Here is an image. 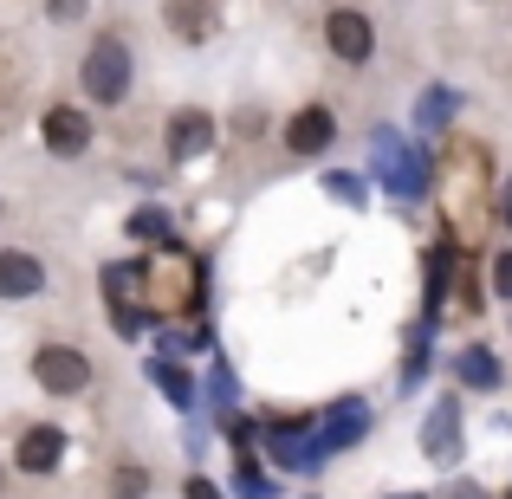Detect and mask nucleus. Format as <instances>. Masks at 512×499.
Returning a JSON list of instances; mask_svg holds the SVG:
<instances>
[{
    "mask_svg": "<svg viewBox=\"0 0 512 499\" xmlns=\"http://www.w3.org/2000/svg\"><path fill=\"white\" fill-rule=\"evenodd\" d=\"M370 163H376V182H383L396 201H415V195L428 188V156L409 150V143H402L389 124L370 130Z\"/></svg>",
    "mask_w": 512,
    "mask_h": 499,
    "instance_id": "f257e3e1",
    "label": "nucleus"
},
{
    "mask_svg": "<svg viewBox=\"0 0 512 499\" xmlns=\"http://www.w3.org/2000/svg\"><path fill=\"white\" fill-rule=\"evenodd\" d=\"M78 78H85V98L91 104H124L130 98V78H137V65H130V46L117 33H98L85 52V65H78Z\"/></svg>",
    "mask_w": 512,
    "mask_h": 499,
    "instance_id": "f03ea898",
    "label": "nucleus"
},
{
    "mask_svg": "<svg viewBox=\"0 0 512 499\" xmlns=\"http://www.w3.org/2000/svg\"><path fill=\"white\" fill-rule=\"evenodd\" d=\"M260 448L273 467H286V474H318V467L331 461L325 441H318V422H273L260 428Z\"/></svg>",
    "mask_w": 512,
    "mask_h": 499,
    "instance_id": "7ed1b4c3",
    "label": "nucleus"
},
{
    "mask_svg": "<svg viewBox=\"0 0 512 499\" xmlns=\"http://www.w3.org/2000/svg\"><path fill=\"white\" fill-rule=\"evenodd\" d=\"M33 383L52 389V396H78L91 383V357L72 344H46V350H33Z\"/></svg>",
    "mask_w": 512,
    "mask_h": 499,
    "instance_id": "20e7f679",
    "label": "nucleus"
},
{
    "mask_svg": "<svg viewBox=\"0 0 512 499\" xmlns=\"http://www.w3.org/2000/svg\"><path fill=\"white\" fill-rule=\"evenodd\" d=\"M370 422H376V409L363 396H338L325 415H318V441H325V454H344V448H357V441L370 435Z\"/></svg>",
    "mask_w": 512,
    "mask_h": 499,
    "instance_id": "39448f33",
    "label": "nucleus"
},
{
    "mask_svg": "<svg viewBox=\"0 0 512 499\" xmlns=\"http://www.w3.org/2000/svg\"><path fill=\"white\" fill-rule=\"evenodd\" d=\"M325 46L338 52L344 65H370V52H376V26H370V13L338 7V13L325 20Z\"/></svg>",
    "mask_w": 512,
    "mask_h": 499,
    "instance_id": "423d86ee",
    "label": "nucleus"
},
{
    "mask_svg": "<svg viewBox=\"0 0 512 499\" xmlns=\"http://www.w3.org/2000/svg\"><path fill=\"white\" fill-rule=\"evenodd\" d=\"M422 454L435 467H454L461 461V402L454 396H441L435 409H428V422H422Z\"/></svg>",
    "mask_w": 512,
    "mask_h": 499,
    "instance_id": "0eeeda50",
    "label": "nucleus"
},
{
    "mask_svg": "<svg viewBox=\"0 0 512 499\" xmlns=\"http://www.w3.org/2000/svg\"><path fill=\"white\" fill-rule=\"evenodd\" d=\"M59 461H65V428H52V422H33L13 441V467L20 474H59Z\"/></svg>",
    "mask_w": 512,
    "mask_h": 499,
    "instance_id": "6e6552de",
    "label": "nucleus"
},
{
    "mask_svg": "<svg viewBox=\"0 0 512 499\" xmlns=\"http://www.w3.org/2000/svg\"><path fill=\"white\" fill-rule=\"evenodd\" d=\"M39 137H46L52 156H85L91 150V117L78 111V104H52V111L39 117Z\"/></svg>",
    "mask_w": 512,
    "mask_h": 499,
    "instance_id": "1a4fd4ad",
    "label": "nucleus"
},
{
    "mask_svg": "<svg viewBox=\"0 0 512 499\" xmlns=\"http://www.w3.org/2000/svg\"><path fill=\"white\" fill-rule=\"evenodd\" d=\"M331 143H338V117H331L325 104H305V111L286 124V150L292 156H318V150H331Z\"/></svg>",
    "mask_w": 512,
    "mask_h": 499,
    "instance_id": "9d476101",
    "label": "nucleus"
},
{
    "mask_svg": "<svg viewBox=\"0 0 512 499\" xmlns=\"http://www.w3.org/2000/svg\"><path fill=\"white\" fill-rule=\"evenodd\" d=\"M201 150H214V117L208 111H175V124H169V163H195Z\"/></svg>",
    "mask_w": 512,
    "mask_h": 499,
    "instance_id": "9b49d317",
    "label": "nucleus"
},
{
    "mask_svg": "<svg viewBox=\"0 0 512 499\" xmlns=\"http://www.w3.org/2000/svg\"><path fill=\"white\" fill-rule=\"evenodd\" d=\"M33 292H46V266L20 247L0 253V299H33Z\"/></svg>",
    "mask_w": 512,
    "mask_h": 499,
    "instance_id": "f8f14e48",
    "label": "nucleus"
},
{
    "mask_svg": "<svg viewBox=\"0 0 512 499\" xmlns=\"http://www.w3.org/2000/svg\"><path fill=\"white\" fill-rule=\"evenodd\" d=\"M163 20H169V33L182 39V46H201V39L214 33V0H169Z\"/></svg>",
    "mask_w": 512,
    "mask_h": 499,
    "instance_id": "ddd939ff",
    "label": "nucleus"
},
{
    "mask_svg": "<svg viewBox=\"0 0 512 499\" xmlns=\"http://www.w3.org/2000/svg\"><path fill=\"white\" fill-rule=\"evenodd\" d=\"M454 376H461L467 389H500V357H493L487 344H467L461 357H454Z\"/></svg>",
    "mask_w": 512,
    "mask_h": 499,
    "instance_id": "4468645a",
    "label": "nucleus"
},
{
    "mask_svg": "<svg viewBox=\"0 0 512 499\" xmlns=\"http://www.w3.org/2000/svg\"><path fill=\"white\" fill-rule=\"evenodd\" d=\"M150 383L163 389V396L175 402V409H195V376H188L182 363H169V357H150Z\"/></svg>",
    "mask_w": 512,
    "mask_h": 499,
    "instance_id": "2eb2a0df",
    "label": "nucleus"
},
{
    "mask_svg": "<svg viewBox=\"0 0 512 499\" xmlns=\"http://www.w3.org/2000/svg\"><path fill=\"white\" fill-rule=\"evenodd\" d=\"M234 493H240V499H273V493H279L273 474L253 461V448H240V461H234Z\"/></svg>",
    "mask_w": 512,
    "mask_h": 499,
    "instance_id": "dca6fc26",
    "label": "nucleus"
},
{
    "mask_svg": "<svg viewBox=\"0 0 512 499\" xmlns=\"http://www.w3.org/2000/svg\"><path fill=\"white\" fill-rule=\"evenodd\" d=\"M454 111H461V98H454L448 85H428L422 98H415V124H422V130H441Z\"/></svg>",
    "mask_w": 512,
    "mask_h": 499,
    "instance_id": "f3484780",
    "label": "nucleus"
},
{
    "mask_svg": "<svg viewBox=\"0 0 512 499\" xmlns=\"http://www.w3.org/2000/svg\"><path fill=\"white\" fill-rule=\"evenodd\" d=\"M130 234H137V240H163V247H169V240H175L169 208H137V214H130Z\"/></svg>",
    "mask_w": 512,
    "mask_h": 499,
    "instance_id": "a211bd4d",
    "label": "nucleus"
},
{
    "mask_svg": "<svg viewBox=\"0 0 512 499\" xmlns=\"http://www.w3.org/2000/svg\"><path fill=\"white\" fill-rule=\"evenodd\" d=\"M150 493V474H143V467H117L111 474V499H143Z\"/></svg>",
    "mask_w": 512,
    "mask_h": 499,
    "instance_id": "6ab92c4d",
    "label": "nucleus"
},
{
    "mask_svg": "<svg viewBox=\"0 0 512 499\" xmlns=\"http://www.w3.org/2000/svg\"><path fill=\"white\" fill-rule=\"evenodd\" d=\"M208 396H214V409H221V415H234V370H227L221 357H214V376H208Z\"/></svg>",
    "mask_w": 512,
    "mask_h": 499,
    "instance_id": "aec40b11",
    "label": "nucleus"
},
{
    "mask_svg": "<svg viewBox=\"0 0 512 499\" xmlns=\"http://www.w3.org/2000/svg\"><path fill=\"white\" fill-rule=\"evenodd\" d=\"M325 182H331V195H338V201H350V208H363V188H357V175H350V169H331Z\"/></svg>",
    "mask_w": 512,
    "mask_h": 499,
    "instance_id": "412c9836",
    "label": "nucleus"
},
{
    "mask_svg": "<svg viewBox=\"0 0 512 499\" xmlns=\"http://www.w3.org/2000/svg\"><path fill=\"white\" fill-rule=\"evenodd\" d=\"M493 292H500V299H512V253H500V260H493Z\"/></svg>",
    "mask_w": 512,
    "mask_h": 499,
    "instance_id": "4be33fe9",
    "label": "nucleus"
},
{
    "mask_svg": "<svg viewBox=\"0 0 512 499\" xmlns=\"http://www.w3.org/2000/svg\"><path fill=\"white\" fill-rule=\"evenodd\" d=\"M500 214H506V227H512V188H506V201H500Z\"/></svg>",
    "mask_w": 512,
    "mask_h": 499,
    "instance_id": "5701e85b",
    "label": "nucleus"
},
{
    "mask_svg": "<svg viewBox=\"0 0 512 499\" xmlns=\"http://www.w3.org/2000/svg\"><path fill=\"white\" fill-rule=\"evenodd\" d=\"M454 499H487V493H480V487H467V493H454Z\"/></svg>",
    "mask_w": 512,
    "mask_h": 499,
    "instance_id": "b1692460",
    "label": "nucleus"
},
{
    "mask_svg": "<svg viewBox=\"0 0 512 499\" xmlns=\"http://www.w3.org/2000/svg\"><path fill=\"white\" fill-rule=\"evenodd\" d=\"M409 499H422V493H409Z\"/></svg>",
    "mask_w": 512,
    "mask_h": 499,
    "instance_id": "393cba45",
    "label": "nucleus"
}]
</instances>
